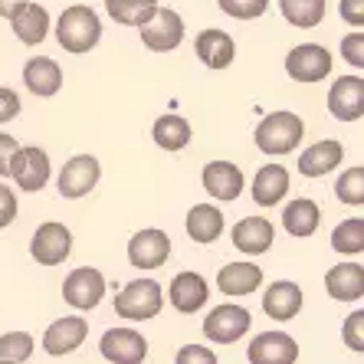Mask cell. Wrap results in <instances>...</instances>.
<instances>
[{"mask_svg": "<svg viewBox=\"0 0 364 364\" xmlns=\"http://www.w3.org/2000/svg\"><path fill=\"white\" fill-rule=\"evenodd\" d=\"M14 220H17V194L0 184V230L10 227Z\"/></svg>", "mask_w": 364, "mask_h": 364, "instance_id": "40", "label": "cell"}, {"mask_svg": "<svg viewBox=\"0 0 364 364\" xmlns=\"http://www.w3.org/2000/svg\"><path fill=\"white\" fill-rule=\"evenodd\" d=\"M325 289H328V296L338 299V302H361V296H364V266L351 263V259L331 266L328 276H325Z\"/></svg>", "mask_w": 364, "mask_h": 364, "instance_id": "21", "label": "cell"}, {"mask_svg": "<svg viewBox=\"0 0 364 364\" xmlns=\"http://www.w3.org/2000/svg\"><path fill=\"white\" fill-rule=\"evenodd\" d=\"M289 194V171L282 164H263L253 178V200L259 207H276Z\"/></svg>", "mask_w": 364, "mask_h": 364, "instance_id": "25", "label": "cell"}, {"mask_svg": "<svg viewBox=\"0 0 364 364\" xmlns=\"http://www.w3.org/2000/svg\"><path fill=\"white\" fill-rule=\"evenodd\" d=\"M102 40V20L92 7L85 4H73L60 14L56 20V43H60L66 53H89L95 50Z\"/></svg>", "mask_w": 364, "mask_h": 364, "instance_id": "1", "label": "cell"}, {"mask_svg": "<svg viewBox=\"0 0 364 364\" xmlns=\"http://www.w3.org/2000/svg\"><path fill=\"white\" fill-rule=\"evenodd\" d=\"M85 335H89V322L79 318V315H66V318H56L43 331V348H46L50 358H66L76 348H82Z\"/></svg>", "mask_w": 364, "mask_h": 364, "instance_id": "14", "label": "cell"}, {"mask_svg": "<svg viewBox=\"0 0 364 364\" xmlns=\"http://www.w3.org/2000/svg\"><path fill=\"white\" fill-rule=\"evenodd\" d=\"M217 7L233 20H256L269 10V0H217Z\"/></svg>", "mask_w": 364, "mask_h": 364, "instance_id": "35", "label": "cell"}, {"mask_svg": "<svg viewBox=\"0 0 364 364\" xmlns=\"http://www.w3.org/2000/svg\"><path fill=\"white\" fill-rule=\"evenodd\" d=\"M250 364H292L299 361V341L286 331H263L246 348Z\"/></svg>", "mask_w": 364, "mask_h": 364, "instance_id": "12", "label": "cell"}, {"mask_svg": "<svg viewBox=\"0 0 364 364\" xmlns=\"http://www.w3.org/2000/svg\"><path fill=\"white\" fill-rule=\"evenodd\" d=\"M10 26H14V33H17L20 43L36 46V43H43L46 33H50V14H46V7H40V4H23V7L10 17Z\"/></svg>", "mask_w": 364, "mask_h": 364, "instance_id": "26", "label": "cell"}, {"mask_svg": "<svg viewBox=\"0 0 364 364\" xmlns=\"http://www.w3.org/2000/svg\"><path fill=\"white\" fill-rule=\"evenodd\" d=\"M279 10L286 23L299 30H312L325 20V0H279Z\"/></svg>", "mask_w": 364, "mask_h": 364, "instance_id": "31", "label": "cell"}, {"mask_svg": "<svg viewBox=\"0 0 364 364\" xmlns=\"http://www.w3.org/2000/svg\"><path fill=\"white\" fill-rule=\"evenodd\" d=\"M105 10L119 26H135L138 30L141 23H148L154 17L158 0H105Z\"/></svg>", "mask_w": 364, "mask_h": 364, "instance_id": "30", "label": "cell"}, {"mask_svg": "<svg viewBox=\"0 0 364 364\" xmlns=\"http://www.w3.org/2000/svg\"><path fill=\"white\" fill-rule=\"evenodd\" d=\"M328 112L338 122H361L364 115V79L341 76L328 89Z\"/></svg>", "mask_w": 364, "mask_h": 364, "instance_id": "15", "label": "cell"}, {"mask_svg": "<svg viewBox=\"0 0 364 364\" xmlns=\"http://www.w3.org/2000/svg\"><path fill=\"white\" fill-rule=\"evenodd\" d=\"M73 253V233H69L66 223H40L30 240V256H33L40 266H60L66 263V256Z\"/></svg>", "mask_w": 364, "mask_h": 364, "instance_id": "8", "label": "cell"}, {"mask_svg": "<svg viewBox=\"0 0 364 364\" xmlns=\"http://www.w3.org/2000/svg\"><path fill=\"white\" fill-rule=\"evenodd\" d=\"M331 250L341 256H361V250H364V220L361 217L341 220L338 227L331 230Z\"/></svg>", "mask_w": 364, "mask_h": 364, "instance_id": "32", "label": "cell"}, {"mask_svg": "<svg viewBox=\"0 0 364 364\" xmlns=\"http://www.w3.org/2000/svg\"><path fill=\"white\" fill-rule=\"evenodd\" d=\"M194 50L197 60L207 69H227L233 63V56H237V43L223 30H203V33H197Z\"/></svg>", "mask_w": 364, "mask_h": 364, "instance_id": "22", "label": "cell"}, {"mask_svg": "<svg viewBox=\"0 0 364 364\" xmlns=\"http://www.w3.org/2000/svg\"><path fill=\"white\" fill-rule=\"evenodd\" d=\"M178 364H213L217 361V355H213L210 348H200V345H184L178 351V358H174Z\"/></svg>", "mask_w": 364, "mask_h": 364, "instance_id": "38", "label": "cell"}, {"mask_svg": "<svg viewBox=\"0 0 364 364\" xmlns=\"http://www.w3.org/2000/svg\"><path fill=\"white\" fill-rule=\"evenodd\" d=\"M259 286H263V269L256 263H227L217 272V289L223 296H253Z\"/></svg>", "mask_w": 364, "mask_h": 364, "instance_id": "23", "label": "cell"}, {"mask_svg": "<svg viewBox=\"0 0 364 364\" xmlns=\"http://www.w3.org/2000/svg\"><path fill=\"white\" fill-rule=\"evenodd\" d=\"M341 161H345V144L335 141V138H325V141L309 144L299 154V174H305V178H325Z\"/></svg>", "mask_w": 364, "mask_h": 364, "instance_id": "19", "label": "cell"}, {"mask_svg": "<svg viewBox=\"0 0 364 364\" xmlns=\"http://www.w3.org/2000/svg\"><path fill=\"white\" fill-rule=\"evenodd\" d=\"M99 178H102L99 158H92V154H76V158H69V161L63 164L60 178H56V187H60V194L66 197V200H79V197H85L89 191H95Z\"/></svg>", "mask_w": 364, "mask_h": 364, "instance_id": "9", "label": "cell"}, {"mask_svg": "<svg viewBox=\"0 0 364 364\" xmlns=\"http://www.w3.org/2000/svg\"><path fill=\"white\" fill-rule=\"evenodd\" d=\"M331 53L322 43H299L286 56V73L292 82H322L331 73Z\"/></svg>", "mask_w": 364, "mask_h": 364, "instance_id": "6", "label": "cell"}, {"mask_svg": "<svg viewBox=\"0 0 364 364\" xmlns=\"http://www.w3.org/2000/svg\"><path fill=\"white\" fill-rule=\"evenodd\" d=\"M30 355H33V335L30 331H7V335H0V361L20 364V361H30Z\"/></svg>", "mask_w": 364, "mask_h": 364, "instance_id": "33", "label": "cell"}, {"mask_svg": "<svg viewBox=\"0 0 364 364\" xmlns=\"http://www.w3.org/2000/svg\"><path fill=\"white\" fill-rule=\"evenodd\" d=\"M151 138L158 148H164V151H181V148L191 144L194 132H191V122H187L184 115H161L151 128Z\"/></svg>", "mask_w": 364, "mask_h": 364, "instance_id": "29", "label": "cell"}, {"mask_svg": "<svg viewBox=\"0 0 364 364\" xmlns=\"http://www.w3.org/2000/svg\"><path fill=\"white\" fill-rule=\"evenodd\" d=\"M200 181H203V191L220 203L237 200V197L243 194V184H246L243 171H240L237 164H230V161H210L207 168H203Z\"/></svg>", "mask_w": 364, "mask_h": 364, "instance_id": "17", "label": "cell"}, {"mask_svg": "<svg viewBox=\"0 0 364 364\" xmlns=\"http://www.w3.org/2000/svg\"><path fill=\"white\" fill-rule=\"evenodd\" d=\"M207 299H210V289H207V279H203L200 272H178L168 286V302L181 315L200 312L203 305H207Z\"/></svg>", "mask_w": 364, "mask_h": 364, "instance_id": "16", "label": "cell"}, {"mask_svg": "<svg viewBox=\"0 0 364 364\" xmlns=\"http://www.w3.org/2000/svg\"><path fill=\"white\" fill-rule=\"evenodd\" d=\"M50 154L43 151V148H36V144H26V148H17L14 151V158H10V178L17 181L20 191H26V194H36V191H43V187L50 184Z\"/></svg>", "mask_w": 364, "mask_h": 364, "instance_id": "5", "label": "cell"}, {"mask_svg": "<svg viewBox=\"0 0 364 364\" xmlns=\"http://www.w3.org/2000/svg\"><path fill=\"white\" fill-rule=\"evenodd\" d=\"M341 60L355 69L364 66V33H348L341 40Z\"/></svg>", "mask_w": 364, "mask_h": 364, "instance_id": "37", "label": "cell"}, {"mask_svg": "<svg viewBox=\"0 0 364 364\" xmlns=\"http://www.w3.org/2000/svg\"><path fill=\"white\" fill-rule=\"evenodd\" d=\"M138 33H141V43L151 53H171L184 43V20H181L178 10L158 7L148 23L138 26Z\"/></svg>", "mask_w": 364, "mask_h": 364, "instance_id": "7", "label": "cell"}, {"mask_svg": "<svg viewBox=\"0 0 364 364\" xmlns=\"http://www.w3.org/2000/svg\"><path fill=\"white\" fill-rule=\"evenodd\" d=\"M20 109H23V105H20V95L14 92V89H7V85H0V125L10 119H17Z\"/></svg>", "mask_w": 364, "mask_h": 364, "instance_id": "39", "label": "cell"}, {"mask_svg": "<svg viewBox=\"0 0 364 364\" xmlns=\"http://www.w3.org/2000/svg\"><path fill=\"white\" fill-rule=\"evenodd\" d=\"M341 20L348 26L361 30L364 26V0H341Z\"/></svg>", "mask_w": 364, "mask_h": 364, "instance_id": "41", "label": "cell"}, {"mask_svg": "<svg viewBox=\"0 0 364 364\" xmlns=\"http://www.w3.org/2000/svg\"><path fill=\"white\" fill-rule=\"evenodd\" d=\"M102 296H105V276H102L99 269H92V266H79V269H73L66 276V282H63V299H66L73 309H79V312L95 309V305L102 302Z\"/></svg>", "mask_w": 364, "mask_h": 364, "instance_id": "10", "label": "cell"}, {"mask_svg": "<svg viewBox=\"0 0 364 364\" xmlns=\"http://www.w3.org/2000/svg\"><path fill=\"white\" fill-rule=\"evenodd\" d=\"M335 194H338V200L348 203V207H361L364 203V168L361 164H351V168L341 174L338 184H335Z\"/></svg>", "mask_w": 364, "mask_h": 364, "instance_id": "34", "label": "cell"}, {"mask_svg": "<svg viewBox=\"0 0 364 364\" xmlns=\"http://www.w3.org/2000/svg\"><path fill=\"white\" fill-rule=\"evenodd\" d=\"M23 85L40 99H50L63 89V69L50 56H36L23 66Z\"/></svg>", "mask_w": 364, "mask_h": 364, "instance_id": "24", "label": "cell"}, {"mask_svg": "<svg viewBox=\"0 0 364 364\" xmlns=\"http://www.w3.org/2000/svg\"><path fill=\"white\" fill-rule=\"evenodd\" d=\"M341 341H345V348L358 351V355L364 351V312L361 309H355V312L345 318V325H341Z\"/></svg>", "mask_w": 364, "mask_h": 364, "instance_id": "36", "label": "cell"}, {"mask_svg": "<svg viewBox=\"0 0 364 364\" xmlns=\"http://www.w3.org/2000/svg\"><path fill=\"white\" fill-rule=\"evenodd\" d=\"M302 135H305V122L296 112H269L253 132L256 148L263 154H272V158L292 154L299 148V141H302Z\"/></svg>", "mask_w": 364, "mask_h": 364, "instance_id": "2", "label": "cell"}, {"mask_svg": "<svg viewBox=\"0 0 364 364\" xmlns=\"http://www.w3.org/2000/svg\"><path fill=\"white\" fill-rule=\"evenodd\" d=\"M171 256V237L164 230H138L128 243V263L135 269H158Z\"/></svg>", "mask_w": 364, "mask_h": 364, "instance_id": "13", "label": "cell"}, {"mask_svg": "<svg viewBox=\"0 0 364 364\" xmlns=\"http://www.w3.org/2000/svg\"><path fill=\"white\" fill-rule=\"evenodd\" d=\"M164 309V289L154 279H135L128 282L115 296V315L125 322H148Z\"/></svg>", "mask_w": 364, "mask_h": 364, "instance_id": "3", "label": "cell"}, {"mask_svg": "<svg viewBox=\"0 0 364 364\" xmlns=\"http://www.w3.org/2000/svg\"><path fill=\"white\" fill-rule=\"evenodd\" d=\"M318 223H322V210L309 197H299V200H292L282 210V227H286L289 237H296V240L312 237L315 230H318Z\"/></svg>", "mask_w": 364, "mask_h": 364, "instance_id": "28", "label": "cell"}, {"mask_svg": "<svg viewBox=\"0 0 364 364\" xmlns=\"http://www.w3.org/2000/svg\"><path fill=\"white\" fill-rule=\"evenodd\" d=\"M302 289L296 286V282L289 279H279L272 282L269 289H266L263 296V312L269 315L272 322H292L299 312H302Z\"/></svg>", "mask_w": 364, "mask_h": 364, "instance_id": "20", "label": "cell"}, {"mask_svg": "<svg viewBox=\"0 0 364 364\" xmlns=\"http://www.w3.org/2000/svg\"><path fill=\"white\" fill-rule=\"evenodd\" d=\"M187 237L194 240V243H213V240H220L223 233V213L220 207H213V203H194L191 210H187Z\"/></svg>", "mask_w": 364, "mask_h": 364, "instance_id": "27", "label": "cell"}, {"mask_svg": "<svg viewBox=\"0 0 364 364\" xmlns=\"http://www.w3.org/2000/svg\"><path fill=\"white\" fill-rule=\"evenodd\" d=\"M23 4H30V0H0V17H4V20H10V17H14V14H17L20 7H23Z\"/></svg>", "mask_w": 364, "mask_h": 364, "instance_id": "43", "label": "cell"}, {"mask_svg": "<svg viewBox=\"0 0 364 364\" xmlns=\"http://www.w3.org/2000/svg\"><path fill=\"white\" fill-rule=\"evenodd\" d=\"M20 144L17 138H10L0 132V178H7V171H10V158H14V151H17Z\"/></svg>", "mask_w": 364, "mask_h": 364, "instance_id": "42", "label": "cell"}, {"mask_svg": "<svg viewBox=\"0 0 364 364\" xmlns=\"http://www.w3.org/2000/svg\"><path fill=\"white\" fill-rule=\"evenodd\" d=\"M253 325V315L250 309L237 302H227V305H217L207 318H203V338L213 341V345H233L240 341L250 331Z\"/></svg>", "mask_w": 364, "mask_h": 364, "instance_id": "4", "label": "cell"}, {"mask_svg": "<svg viewBox=\"0 0 364 364\" xmlns=\"http://www.w3.org/2000/svg\"><path fill=\"white\" fill-rule=\"evenodd\" d=\"M233 246L246 256H263L269 253V246L276 243V227H272L266 217H243V220L233 227Z\"/></svg>", "mask_w": 364, "mask_h": 364, "instance_id": "18", "label": "cell"}, {"mask_svg": "<svg viewBox=\"0 0 364 364\" xmlns=\"http://www.w3.org/2000/svg\"><path fill=\"white\" fill-rule=\"evenodd\" d=\"M99 351L112 364H141L148 358V341L135 328H109L99 341Z\"/></svg>", "mask_w": 364, "mask_h": 364, "instance_id": "11", "label": "cell"}]
</instances>
